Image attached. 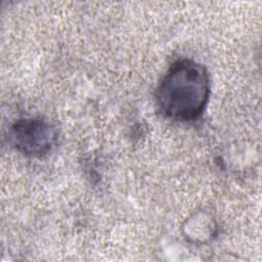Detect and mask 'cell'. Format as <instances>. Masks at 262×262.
Masks as SVG:
<instances>
[{
    "label": "cell",
    "mask_w": 262,
    "mask_h": 262,
    "mask_svg": "<svg viewBox=\"0 0 262 262\" xmlns=\"http://www.w3.org/2000/svg\"><path fill=\"white\" fill-rule=\"evenodd\" d=\"M211 81L207 69L188 58L174 61L160 80L156 102L160 112L173 121L199 119L209 101Z\"/></svg>",
    "instance_id": "6da1fadb"
},
{
    "label": "cell",
    "mask_w": 262,
    "mask_h": 262,
    "mask_svg": "<svg viewBox=\"0 0 262 262\" xmlns=\"http://www.w3.org/2000/svg\"><path fill=\"white\" fill-rule=\"evenodd\" d=\"M7 138L9 144L23 156L42 158L57 144L58 131L46 119L20 118L9 127Z\"/></svg>",
    "instance_id": "7a4b0ae2"
}]
</instances>
